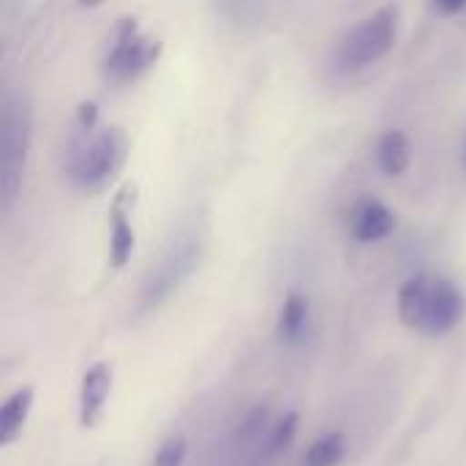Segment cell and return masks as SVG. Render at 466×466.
Returning <instances> with one entry per match:
<instances>
[{
  "label": "cell",
  "mask_w": 466,
  "mask_h": 466,
  "mask_svg": "<svg viewBox=\"0 0 466 466\" xmlns=\"http://www.w3.org/2000/svg\"><path fill=\"white\" fill-rule=\"evenodd\" d=\"M466 298L461 287L445 276L418 273L399 289V317L407 328L440 339L461 325Z\"/></svg>",
  "instance_id": "obj_1"
},
{
  "label": "cell",
  "mask_w": 466,
  "mask_h": 466,
  "mask_svg": "<svg viewBox=\"0 0 466 466\" xmlns=\"http://www.w3.org/2000/svg\"><path fill=\"white\" fill-rule=\"evenodd\" d=\"M128 139L120 126H98L90 131L76 128L66 150V177L82 194H101L123 169Z\"/></svg>",
  "instance_id": "obj_2"
},
{
  "label": "cell",
  "mask_w": 466,
  "mask_h": 466,
  "mask_svg": "<svg viewBox=\"0 0 466 466\" xmlns=\"http://www.w3.org/2000/svg\"><path fill=\"white\" fill-rule=\"evenodd\" d=\"M30 142H33V109L25 96L5 93L0 104V199H3V208H11V202L16 199L22 188Z\"/></svg>",
  "instance_id": "obj_3"
},
{
  "label": "cell",
  "mask_w": 466,
  "mask_h": 466,
  "mask_svg": "<svg viewBox=\"0 0 466 466\" xmlns=\"http://www.w3.org/2000/svg\"><path fill=\"white\" fill-rule=\"evenodd\" d=\"M164 44L156 35H147L134 16L117 19L109 46L101 60V74L112 87L134 85L145 76L161 57Z\"/></svg>",
  "instance_id": "obj_4"
},
{
  "label": "cell",
  "mask_w": 466,
  "mask_h": 466,
  "mask_svg": "<svg viewBox=\"0 0 466 466\" xmlns=\"http://www.w3.org/2000/svg\"><path fill=\"white\" fill-rule=\"evenodd\" d=\"M396 38H399V5H382L341 35L336 46V63L344 71H363L380 63L396 46Z\"/></svg>",
  "instance_id": "obj_5"
},
{
  "label": "cell",
  "mask_w": 466,
  "mask_h": 466,
  "mask_svg": "<svg viewBox=\"0 0 466 466\" xmlns=\"http://www.w3.org/2000/svg\"><path fill=\"white\" fill-rule=\"evenodd\" d=\"M202 257V240L197 232H183L172 240V246L164 251V257L158 259V265L150 270L145 289H142V303L145 306H156L161 303L167 295H172L183 279H188L194 273V268L199 265Z\"/></svg>",
  "instance_id": "obj_6"
},
{
  "label": "cell",
  "mask_w": 466,
  "mask_h": 466,
  "mask_svg": "<svg viewBox=\"0 0 466 466\" xmlns=\"http://www.w3.org/2000/svg\"><path fill=\"white\" fill-rule=\"evenodd\" d=\"M131 210H134V186H123L109 205V265L115 270H123L128 265L137 246Z\"/></svg>",
  "instance_id": "obj_7"
},
{
  "label": "cell",
  "mask_w": 466,
  "mask_h": 466,
  "mask_svg": "<svg viewBox=\"0 0 466 466\" xmlns=\"http://www.w3.org/2000/svg\"><path fill=\"white\" fill-rule=\"evenodd\" d=\"M112 393V366L98 360L93 363L79 385V426L96 429L104 418L106 399Z\"/></svg>",
  "instance_id": "obj_8"
},
{
  "label": "cell",
  "mask_w": 466,
  "mask_h": 466,
  "mask_svg": "<svg viewBox=\"0 0 466 466\" xmlns=\"http://www.w3.org/2000/svg\"><path fill=\"white\" fill-rule=\"evenodd\" d=\"M396 229V216L393 210L377 199V197H363L350 218V232L358 243H380Z\"/></svg>",
  "instance_id": "obj_9"
},
{
  "label": "cell",
  "mask_w": 466,
  "mask_h": 466,
  "mask_svg": "<svg viewBox=\"0 0 466 466\" xmlns=\"http://www.w3.org/2000/svg\"><path fill=\"white\" fill-rule=\"evenodd\" d=\"M311 325V300L300 292H289L276 322V333L284 344H298L306 339Z\"/></svg>",
  "instance_id": "obj_10"
},
{
  "label": "cell",
  "mask_w": 466,
  "mask_h": 466,
  "mask_svg": "<svg viewBox=\"0 0 466 466\" xmlns=\"http://www.w3.org/2000/svg\"><path fill=\"white\" fill-rule=\"evenodd\" d=\"M33 401H35L33 388H19L3 401V407H0V448H8L11 442L19 440V434L27 423V415L33 410Z\"/></svg>",
  "instance_id": "obj_11"
},
{
  "label": "cell",
  "mask_w": 466,
  "mask_h": 466,
  "mask_svg": "<svg viewBox=\"0 0 466 466\" xmlns=\"http://www.w3.org/2000/svg\"><path fill=\"white\" fill-rule=\"evenodd\" d=\"M412 164V145L404 131H385L377 142V167L388 177H401Z\"/></svg>",
  "instance_id": "obj_12"
},
{
  "label": "cell",
  "mask_w": 466,
  "mask_h": 466,
  "mask_svg": "<svg viewBox=\"0 0 466 466\" xmlns=\"http://www.w3.org/2000/svg\"><path fill=\"white\" fill-rule=\"evenodd\" d=\"M344 453H347V442L339 431H333V434H325L317 442H311L300 466H339Z\"/></svg>",
  "instance_id": "obj_13"
},
{
  "label": "cell",
  "mask_w": 466,
  "mask_h": 466,
  "mask_svg": "<svg viewBox=\"0 0 466 466\" xmlns=\"http://www.w3.org/2000/svg\"><path fill=\"white\" fill-rule=\"evenodd\" d=\"M298 423H300L298 412H287V415L273 426V431H270V437H268V445H265V456H279L281 451H287V448L292 445L295 434H298Z\"/></svg>",
  "instance_id": "obj_14"
},
{
  "label": "cell",
  "mask_w": 466,
  "mask_h": 466,
  "mask_svg": "<svg viewBox=\"0 0 466 466\" xmlns=\"http://www.w3.org/2000/svg\"><path fill=\"white\" fill-rule=\"evenodd\" d=\"M188 456V445L183 437H169L161 442V448L156 451V459H153V466H183Z\"/></svg>",
  "instance_id": "obj_15"
},
{
  "label": "cell",
  "mask_w": 466,
  "mask_h": 466,
  "mask_svg": "<svg viewBox=\"0 0 466 466\" xmlns=\"http://www.w3.org/2000/svg\"><path fill=\"white\" fill-rule=\"evenodd\" d=\"M76 128H82V131L98 128V106L93 101H82L79 104V109H76Z\"/></svg>",
  "instance_id": "obj_16"
},
{
  "label": "cell",
  "mask_w": 466,
  "mask_h": 466,
  "mask_svg": "<svg viewBox=\"0 0 466 466\" xmlns=\"http://www.w3.org/2000/svg\"><path fill=\"white\" fill-rule=\"evenodd\" d=\"M431 5H434L440 14L451 16V14H459L461 8H466V0H431Z\"/></svg>",
  "instance_id": "obj_17"
},
{
  "label": "cell",
  "mask_w": 466,
  "mask_h": 466,
  "mask_svg": "<svg viewBox=\"0 0 466 466\" xmlns=\"http://www.w3.org/2000/svg\"><path fill=\"white\" fill-rule=\"evenodd\" d=\"M101 0H79V5H85V8H93V5H98Z\"/></svg>",
  "instance_id": "obj_18"
},
{
  "label": "cell",
  "mask_w": 466,
  "mask_h": 466,
  "mask_svg": "<svg viewBox=\"0 0 466 466\" xmlns=\"http://www.w3.org/2000/svg\"><path fill=\"white\" fill-rule=\"evenodd\" d=\"M464 167H466V145H464Z\"/></svg>",
  "instance_id": "obj_19"
}]
</instances>
